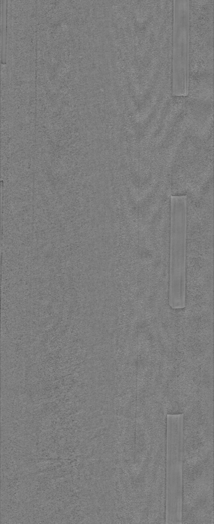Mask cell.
Listing matches in <instances>:
<instances>
[{
  "instance_id": "cell-1",
  "label": "cell",
  "mask_w": 214,
  "mask_h": 524,
  "mask_svg": "<svg viewBox=\"0 0 214 524\" xmlns=\"http://www.w3.org/2000/svg\"><path fill=\"white\" fill-rule=\"evenodd\" d=\"M186 203L184 195L171 198L169 303L173 309L186 304Z\"/></svg>"
},
{
  "instance_id": "cell-3",
  "label": "cell",
  "mask_w": 214,
  "mask_h": 524,
  "mask_svg": "<svg viewBox=\"0 0 214 524\" xmlns=\"http://www.w3.org/2000/svg\"><path fill=\"white\" fill-rule=\"evenodd\" d=\"M181 430H180L179 433ZM177 435V438L171 439V441L169 439V454H168V492L170 496L173 495V491H175V501L177 512H180L179 510H181V475L177 473H181V448H182V433L181 432Z\"/></svg>"
},
{
  "instance_id": "cell-2",
  "label": "cell",
  "mask_w": 214,
  "mask_h": 524,
  "mask_svg": "<svg viewBox=\"0 0 214 524\" xmlns=\"http://www.w3.org/2000/svg\"><path fill=\"white\" fill-rule=\"evenodd\" d=\"M172 94L186 96L188 93V1H173Z\"/></svg>"
}]
</instances>
